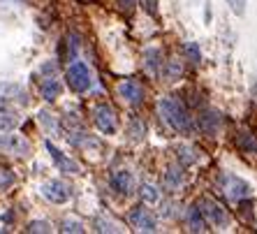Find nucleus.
I'll use <instances>...</instances> for the list:
<instances>
[{"mask_svg":"<svg viewBox=\"0 0 257 234\" xmlns=\"http://www.w3.org/2000/svg\"><path fill=\"white\" fill-rule=\"evenodd\" d=\"M220 114L218 111H204L199 116V130L206 132V135H215V132L220 130Z\"/></svg>","mask_w":257,"mask_h":234,"instance_id":"2eb2a0df","label":"nucleus"},{"mask_svg":"<svg viewBox=\"0 0 257 234\" xmlns=\"http://www.w3.org/2000/svg\"><path fill=\"white\" fill-rule=\"evenodd\" d=\"M14 181H17V176H14L12 169L0 167V190H7L10 186H14Z\"/></svg>","mask_w":257,"mask_h":234,"instance_id":"5701e85b","label":"nucleus"},{"mask_svg":"<svg viewBox=\"0 0 257 234\" xmlns=\"http://www.w3.org/2000/svg\"><path fill=\"white\" fill-rule=\"evenodd\" d=\"M162 77L167 79V81H176V79L183 74V65H181V60H176V58H172V60H167V63H162Z\"/></svg>","mask_w":257,"mask_h":234,"instance_id":"6ab92c4d","label":"nucleus"},{"mask_svg":"<svg viewBox=\"0 0 257 234\" xmlns=\"http://www.w3.org/2000/svg\"><path fill=\"white\" fill-rule=\"evenodd\" d=\"M144 7L149 14H156V0H144Z\"/></svg>","mask_w":257,"mask_h":234,"instance_id":"c85d7f7f","label":"nucleus"},{"mask_svg":"<svg viewBox=\"0 0 257 234\" xmlns=\"http://www.w3.org/2000/svg\"><path fill=\"white\" fill-rule=\"evenodd\" d=\"M229 10H232L236 17H243L245 14V5H248V0H227Z\"/></svg>","mask_w":257,"mask_h":234,"instance_id":"a878e982","label":"nucleus"},{"mask_svg":"<svg viewBox=\"0 0 257 234\" xmlns=\"http://www.w3.org/2000/svg\"><path fill=\"white\" fill-rule=\"evenodd\" d=\"M118 95L125 100L130 107H139L144 102V88L137 79H125L118 84Z\"/></svg>","mask_w":257,"mask_h":234,"instance_id":"1a4fd4ad","label":"nucleus"},{"mask_svg":"<svg viewBox=\"0 0 257 234\" xmlns=\"http://www.w3.org/2000/svg\"><path fill=\"white\" fill-rule=\"evenodd\" d=\"M186 54L190 56L192 63H199V60H202V51H199V44L197 42H188L186 44Z\"/></svg>","mask_w":257,"mask_h":234,"instance_id":"393cba45","label":"nucleus"},{"mask_svg":"<svg viewBox=\"0 0 257 234\" xmlns=\"http://www.w3.org/2000/svg\"><path fill=\"white\" fill-rule=\"evenodd\" d=\"M93 121L102 135H114L118 128V116H116L114 107H109V104H97L93 111Z\"/></svg>","mask_w":257,"mask_h":234,"instance_id":"39448f33","label":"nucleus"},{"mask_svg":"<svg viewBox=\"0 0 257 234\" xmlns=\"http://www.w3.org/2000/svg\"><path fill=\"white\" fill-rule=\"evenodd\" d=\"M139 195H142V199L146 202V204H156L158 199H160V190H158L153 183H142Z\"/></svg>","mask_w":257,"mask_h":234,"instance_id":"aec40b11","label":"nucleus"},{"mask_svg":"<svg viewBox=\"0 0 257 234\" xmlns=\"http://www.w3.org/2000/svg\"><path fill=\"white\" fill-rule=\"evenodd\" d=\"M47 151H49V156L54 158L56 165L60 167V172H65V174H79V172H81V167H79L77 162L70 160L67 156H63V153H60V151L56 149V146L51 144V142H47Z\"/></svg>","mask_w":257,"mask_h":234,"instance_id":"9b49d317","label":"nucleus"},{"mask_svg":"<svg viewBox=\"0 0 257 234\" xmlns=\"http://www.w3.org/2000/svg\"><path fill=\"white\" fill-rule=\"evenodd\" d=\"M158 111H160L162 121H165L172 130L181 132V135H190L192 128H195L190 111H188V107L181 102L179 97H174V95L160 97V102H158Z\"/></svg>","mask_w":257,"mask_h":234,"instance_id":"f257e3e1","label":"nucleus"},{"mask_svg":"<svg viewBox=\"0 0 257 234\" xmlns=\"http://www.w3.org/2000/svg\"><path fill=\"white\" fill-rule=\"evenodd\" d=\"M109 183H111V190L118 192V195H130L132 186H135V179H132V174L127 169H116Z\"/></svg>","mask_w":257,"mask_h":234,"instance_id":"9d476101","label":"nucleus"},{"mask_svg":"<svg viewBox=\"0 0 257 234\" xmlns=\"http://www.w3.org/2000/svg\"><path fill=\"white\" fill-rule=\"evenodd\" d=\"M236 146L241 151H245V153H257V137L250 130H241L236 135Z\"/></svg>","mask_w":257,"mask_h":234,"instance_id":"f3484780","label":"nucleus"},{"mask_svg":"<svg viewBox=\"0 0 257 234\" xmlns=\"http://www.w3.org/2000/svg\"><path fill=\"white\" fill-rule=\"evenodd\" d=\"M42 195L51 202V204H65L67 199L72 197V190L70 186H67L65 181H60V179H54V181H47L42 188Z\"/></svg>","mask_w":257,"mask_h":234,"instance_id":"423d86ee","label":"nucleus"},{"mask_svg":"<svg viewBox=\"0 0 257 234\" xmlns=\"http://www.w3.org/2000/svg\"><path fill=\"white\" fill-rule=\"evenodd\" d=\"M220 188L229 202H241V199H248L252 195L250 186L234 174H220Z\"/></svg>","mask_w":257,"mask_h":234,"instance_id":"20e7f679","label":"nucleus"},{"mask_svg":"<svg viewBox=\"0 0 257 234\" xmlns=\"http://www.w3.org/2000/svg\"><path fill=\"white\" fill-rule=\"evenodd\" d=\"M162 51L158 47H151L146 49V54H144V67H146V72L151 74V77H160L162 72Z\"/></svg>","mask_w":257,"mask_h":234,"instance_id":"f8f14e48","label":"nucleus"},{"mask_svg":"<svg viewBox=\"0 0 257 234\" xmlns=\"http://www.w3.org/2000/svg\"><path fill=\"white\" fill-rule=\"evenodd\" d=\"M60 232H84V225H81V220L65 218V220L60 222Z\"/></svg>","mask_w":257,"mask_h":234,"instance_id":"b1692460","label":"nucleus"},{"mask_svg":"<svg viewBox=\"0 0 257 234\" xmlns=\"http://www.w3.org/2000/svg\"><path fill=\"white\" fill-rule=\"evenodd\" d=\"M195 206L199 209V213L204 216V220L209 222V225H213V227H227V225H229L227 209H225L222 204H218V202H215L213 197H209V195L199 197Z\"/></svg>","mask_w":257,"mask_h":234,"instance_id":"f03ea898","label":"nucleus"},{"mask_svg":"<svg viewBox=\"0 0 257 234\" xmlns=\"http://www.w3.org/2000/svg\"><path fill=\"white\" fill-rule=\"evenodd\" d=\"M26 229H28V232H51V225H49L47 220H33Z\"/></svg>","mask_w":257,"mask_h":234,"instance_id":"bb28decb","label":"nucleus"},{"mask_svg":"<svg viewBox=\"0 0 257 234\" xmlns=\"http://www.w3.org/2000/svg\"><path fill=\"white\" fill-rule=\"evenodd\" d=\"M179 158H181V162H183V165H195V162H197V149H195V146H188V144H183V146H179Z\"/></svg>","mask_w":257,"mask_h":234,"instance_id":"4be33fe9","label":"nucleus"},{"mask_svg":"<svg viewBox=\"0 0 257 234\" xmlns=\"http://www.w3.org/2000/svg\"><path fill=\"white\" fill-rule=\"evenodd\" d=\"M40 93H42V97L47 100V102H54L56 97L60 95V81L54 77H49L42 81V88H40Z\"/></svg>","mask_w":257,"mask_h":234,"instance_id":"a211bd4d","label":"nucleus"},{"mask_svg":"<svg viewBox=\"0 0 257 234\" xmlns=\"http://www.w3.org/2000/svg\"><path fill=\"white\" fill-rule=\"evenodd\" d=\"M127 135H130L132 142H142L144 135H146V126H144V121L142 119H132L130 128H127Z\"/></svg>","mask_w":257,"mask_h":234,"instance_id":"412c9836","label":"nucleus"},{"mask_svg":"<svg viewBox=\"0 0 257 234\" xmlns=\"http://www.w3.org/2000/svg\"><path fill=\"white\" fill-rule=\"evenodd\" d=\"M132 5H135V0H120V7H123V10H132Z\"/></svg>","mask_w":257,"mask_h":234,"instance_id":"c756f323","label":"nucleus"},{"mask_svg":"<svg viewBox=\"0 0 257 234\" xmlns=\"http://www.w3.org/2000/svg\"><path fill=\"white\" fill-rule=\"evenodd\" d=\"M0 151L17 158H26L30 153V142L21 135H3L0 137Z\"/></svg>","mask_w":257,"mask_h":234,"instance_id":"0eeeda50","label":"nucleus"},{"mask_svg":"<svg viewBox=\"0 0 257 234\" xmlns=\"http://www.w3.org/2000/svg\"><path fill=\"white\" fill-rule=\"evenodd\" d=\"M127 220H130V225L137 232H156V218H153V213H151L146 206H135V209L130 211V216H127Z\"/></svg>","mask_w":257,"mask_h":234,"instance_id":"6e6552de","label":"nucleus"},{"mask_svg":"<svg viewBox=\"0 0 257 234\" xmlns=\"http://www.w3.org/2000/svg\"><path fill=\"white\" fill-rule=\"evenodd\" d=\"M65 79H67V86H70L74 93H86L93 84V77H90V70L86 63L81 60H74L65 72Z\"/></svg>","mask_w":257,"mask_h":234,"instance_id":"7ed1b4c3","label":"nucleus"},{"mask_svg":"<svg viewBox=\"0 0 257 234\" xmlns=\"http://www.w3.org/2000/svg\"><path fill=\"white\" fill-rule=\"evenodd\" d=\"M186 222L190 232H206V220H204L197 206H188L186 209Z\"/></svg>","mask_w":257,"mask_h":234,"instance_id":"dca6fc26","label":"nucleus"},{"mask_svg":"<svg viewBox=\"0 0 257 234\" xmlns=\"http://www.w3.org/2000/svg\"><path fill=\"white\" fill-rule=\"evenodd\" d=\"M95 225L100 232H116V229H118V225H114L111 220H104V218H97Z\"/></svg>","mask_w":257,"mask_h":234,"instance_id":"cd10ccee","label":"nucleus"},{"mask_svg":"<svg viewBox=\"0 0 257 234\" xmlns=\"http://www.w3.org/2000/svg\"><path fill=\"white\" fill-rule=\"evenodd\" d=\"M19 126V111L14 107L5 102V100H0V130H14Z\"/></svg>","mask_w":257,"mask_h":234,"instance_id":"ddd939ff","label":"nucleus"},{"mask_svg":"<svg viewBox=\"0 0 257 234\" xmlns=\"http://www.w3.org/2000/svg\"><path fill=\"white\" fill-rule=\"evenodd\" d=\"M162 181H165V188H167L169 192H179L181 188H183L186 174L181 172V167H167V169H165V176H162Z\"/></svg>","mask_w":257,"mask_h":234,"instance_id":"4468645a","label":"nucleus"}]
</instances>
